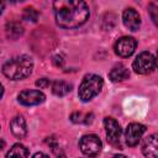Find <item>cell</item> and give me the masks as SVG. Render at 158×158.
<instances>
[{
	"label": "cell",
	"mask_w": 158,
	"mask_h": 158,
	"mask_svg": "<svg viewBox=\"0 0 158 158\" xmlns=\"http://www.w3.org/2000/svg\"><path fill=\"white\" fill-rule=\"evenodd\" d=\"M56 22L63 28H75L89 19V7L80 0H58L53 2Z\"/></svg>",
	"instance_id": "1"
},
{
	"label": "cell",
	"mask_w": 158,
	"mask_h": 158,
	"mask_svg": "<svg viewBox=\"0 0 158 158\" xmlns=\"http://www.w3.org/2000/svg\"><path fill=\"white\" fill-rule=\"evenodd\" d=\"M33 69V62L28 56H17L9 59L2 65V74L11 80L27 78Z\"/></svg>",
	"instance_id": "2"
},
{
	"label": "cell",
	"mask_w": 158,
	"mask_h": 158,
	"mask_svg": "<svg viewBox=\"0 0 158 158\" xmlns=\"http://www.w3.org/2000/svg\"><path fill=\"white\" fill-rule=\"evenodd\" d=\"M102 85H104V81L100 75H98V74L86 75L79 86V91H78L79 99L84 102L91 100L101 91Z\"/></svg>",
	"instance_id": "3"
},
{
	"label": "cell",
	"mask_w": 158,
	"mask_h": 158,
	"mask_svg": "<svg viewBox=\"0 0 158 158\" xmlns=\"http://www.w3.org/2000/svg\"><path fill=\"white\" fill-rule=\"evenodd\" d=\"M79 148L85 156L96 157L100 153L102 144L100 138L96 135H85L79 141Z\"/></svg>",
	"instance_id": "4"
},
{
	"label": "cell",
	"mask_w": 158,
	"mask_h": 158,
	"mask_svg": "<svg viewBox=\"0 0 158 158\" xmlns=\"http://www.w3.org/2000/svg\"><path fill=\"white\" fill-rule=\"evenodd\" d=\"M156 67V58L149 52H141L133 60L132 68L138 74H148Z\"/></svg>",
	"instance_id": "5"
},
{
	"label": "cell",
	"mask_w": 158,
	"mask_h": 158,
	"mask_svg": "<svg viewBox=\"0 0 158 158\" xmlns=\"http://www.w3.org/2000/svg\"><path fill=\"white\" fill-rule=\"evenodd\" d=\"M104 126L106 131V137L110 144L114 147H121V127L118 122L112 117L104 118Z\"/></svg>",
	"instance_id": "6"
},
{
	"label": "cell",
	"mask_w": 158,
	"mask_h": 158,
	"mask_svg": "<svg viewBox=\"0 0 158 158\" xmlns=\"http://www.w3.org/2000/svg\"><path fill=\"white\" fill-rule=\"evenodd\" d=\"M136 46H137V42L135 38L128 37V36L121 37L115 43V53L120 57H123V58L130 57L133 54Z\"/></svg>",
	"instance_id": "7"
},
{
	"label": "cell",
	"mask_w": 158,
	"mask_h": 158,
	"mask_svg": "<svg viewBox=\"0 0 158 158\" xmlns=\"http://www.w3.org/2000/svg\"><path fill=\"white\" fill-rule=\"evenodd\" d=\"M146 132V127L142 123L138 122H132L127 126L126 131H125V139L126 143L130 147H133L136 144H138V142L141 141L143 133Z\"/></svg>",
	"instance_id": "8"
},
{
	"label": "cell",
	"mask_w": 158,
	"mask_h": 158,
	"mask_svg": "<svg viewBox=\"0 0 158 158\" xmlns=\"http://www.w3.org/2000/svg\"><path fill=\"white\" fill-rule=\"evenodd\" d=\"M46 96L42 91L40 90H23L19 94L17 100L20 104L25 105V106H35V105H40L44 101Z\"/></svg>",
	"instance_id": "9"
},
{
	"label": "cell",
	"mask_w": 158,
	"mask_h": 158,
	"mask_svg": "<svg viewBox=\"0 0 158 158\" xmlns=\"http://www.w3.org/2000/svg\"><path fill=\"white\" fill-rule=\"evenodd\" d=\"M142 153L146 158H158V133H153L143 141Z\"/></svg>",
	"instance_id": "10"
},
{
	"label": "cell",
	"mask_w": 158,
	"mask_h": 158,
	"mask_svg": "<svg viewBox=\"0 0 158 158\" xmlns=\"http://www.w3.org/2000/svg\"><path fill=\"white\" fill-rule=\"evenodd\" d=\"M122 21H123V25L131 31H137L139 28V26H141V16L132 7H128V9H126L123 11Z\"/></svg>",
	"instance_id": "11"
},
{
	"label": "cell",
	"mask_w": 158,
	"mask_h": 158,
	"mask_svg": "<svg viewBox=\"0 0 158 158\" xmlns=\"http://www.w3.org/2000/svg\"><path fill=\"white\" fill-rule=\"evenodd\" d=\"M10 128L12 135L16 138H23L27 133V126H26V121L22 116H16L11 120L10 122Z\"/></svg>",
	"instance_id": "12"
},
{
	"label": "cell",
	"mask_w": 158,
	"mask_h": 158,
	"mask_svg": "<svg viewBox=\"0 0 158 158\" xmlns=\"http://www.w3.org/2000/svg\"><path fill=\"white\" fill-rule=\"evenodd\" d=\"M128 77H130V72H128V69H127L125 65H122V64L115 65V67L110 70V73H109V78H110V80L114 81V83L123 81V80L128 79Z\"/></svg>",
	"instance_id": "13"
},
{
	"label": "cell",
	"mask_w": 158,
	"mask_h": 158,
	"mask_svg": "<svg viewBox=\"0 0 158 158\" xmlns=\"http://www.w3.org/2000/svg\"><path fill=\"white\" fill-rule=\"evenodd\" d=\"M70 90H72V85L68 84L67 81L57 80V81H53V84H52V93L57 96H64Z\"/></svg>",
	"instance_id": "14"
},
{
	"label": "cell",
	"mask_w": 158,
	"mask_h": 158,
	"mask_svg": "<svg viewBox=\"0 0 158 158\" xmlns=\"http://www.w3.org/2000/svg\"><path fill=\"white\" fill-rule=\"evenodd\" d=\"M27 156H28L27 148L20 143L14 144L6 153V158H27Z\"/></svg>",
	"instance_id": "15"
},
{
	"label": "cell",
	"mask_w": 158,
	"mask_h": 158,
	"mask_svg": "<svg viewBox=\"0 0 158 158\" xmlns=\"http://www.w3.org/2000/svg\"><path fill=\"white\" fill-rule=\"evenodd\" d=\"M6 36L11 40H16L19 38L22 33H23V27L19 23V22H9L6 25Z\"/></svg>",
	"instance_id": "16"
},
{
	"label": "cell",
	"mask_w": 158,
	"mask_h": 158,
	"mask_svg": "<svg viewBox=\"0 0 158 158\" xmlns=\"http://www.w3.org/2000/svg\"><path fill=\"white\" fill-rule=\"evenodd\" d=\"M23 19L27 20V21H32V22L37 21V19H38L37 10H35L33 7H26L23 10Z\"/></svg>",
	"instance_id": "17"
},
{
	"label": "cell",
	"mask_w": 158,
	"mask_h": 158,
	"mask_svg": "<svg viewBox=\"0 0 158 158\" xmlns=\"http://www.w3.org/2000/svg\"><path fill=\"white\" fill-rule=\"evenodd\" d=\"M148 12H149V16H151L153 23L158 27V5L151 2L148 5Z\"/></svg>",
	"instance_id": "18"
},
{
	"label": "cell",
	"mask_w": 158,
	"mask_h": 158,
	"mask_svg": "<svg viewBox=\"0 0 158 158\" xmlns=\"http://www.w3.org/2000/svg\"><path fill=\"white\" fill-rule=\"evenodd\" d=\"M36 85H37L38 88H41V89H46V88H48V86L51 85V81H49V79H47V78H41V79H38V80L36 81Z\"/></svg>",
	"instance_id": "19"
},
{
	"label": "cell",
	"mask_w": 158,
	"mask_h": 158,
	"mask_svg": "<svg viewBox=\"0 0 158 158\" xmlns=\"http://www.w3.org/2000/svg\"><path fill=\"white\" fill-rule=\"evenodd\" d=\"M32 158H48V156H47V154H44V153H42V152H38V153L33 154V156H32Z\"/></svg>",
	"instance_id": "20"
},
{
	"label": "cell",
	"mask_w": 158,
	"mask_h": 158,
	"mask_svg": "<svg viewBox=\"0 0 158 158\" xmlns=\"http://www.w3.org/2000/svg\"><path fill=\"white\" fill-rule=\"evenodd\" d=\"M112 158H127V157H125L123 154H116V156H114Z\"/></svg>",
	"instance_id": "21"
},
{
	"label": "cell",
	"mask_w": 158,
	"mask_h": 158,
	"mask_svg": "<svg viewBox=\"0 0 158 158\" xmlns=\"http://www.w3.org/2000/svg\"><path fill=\"white\" fill-rule=\"evenodd\" d=\"M156 65L158 67V51H157V57H156Z\"/></svg>",
	"instance_id": "22"
},
{
	"label": "cell",
	"mask_w": 158,
	"mask_h": 158,
	"mask_svg": "<svg viewBox=\"0 0 158 158\" xmlns=\"http://www.w3.org/2000/svg\"><path fill=\"white\" fill-rule=\"evenodd\" d=\"M58 158H67L64 154H60V156H58Z\"/></svg>",
	"instance_id": "23"
}]
</instances>
